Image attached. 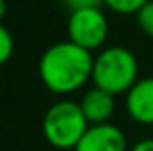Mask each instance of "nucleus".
Listing matches in <instances>:
<instances>
[{"label":"nucleus","instance_id":"nucleus-2","mask_svg":"<svg viewBox=\"0 0 153 151\" xmlns=\"http://www.w3.org/2000/svg\"><path fill=\"white\" fill-rule=\"evenodd\" d=\"M89 130L79 103L58 101L43 116V136L56 149H76Z\"/></svg>","mask_w":153,"mask_h":151},{"label":"nucleus","instance_id":"nucleus-4","mask_svg":"<svg viewBox=\"0 0 153 151\" xmlns=\"http://www.w3.org/2000/svg\"><path fill=\"white\" fill-rule=\"evenodd\" d=\"M108 35V21L101 8H83L70 14L68 19V41L93 53L103 47Z\"/></svg>","mask_w":153,"mask_h":151},{"label":"nucleus","instance_id":"nucleus-10","mask_svg":"<svg viewBox=\"0 0 153 151\" xmlns=\"http://www.w3.org/2000/svg\"><path fill=\"white\" fill-rule=\"evenodd\" d=\"M14 54V37L8 31V27H0V62L6 64L10 56Z\"/></svg>","mask_w":153,"mask_h":151},{"label":"nucleus","instance_id":"nucleus-5","mask_svg":"<svg viewBox=\"0 0 153 151\" xmlns=\"http://www.w3.org/2000/svg\"><path fill=\"white\" fill-rule=\"evenodd\" d=\"M74 151H130L124 132L114 124L89 126Z\"/></svg>","mask_w":153,"mask_h":151},{"label":"nucleus","instance_id":"nucleus-6","mask_svg":"<svg viewBox=\"0 0 153 151\" xmlns=\"http://www.w3.org/2000/svg\"><path fill=\"white\" fill-rule=\"evenodd\" d=\"M126 110L138 124L153 126V78H143L126 93Z\"/></svg>","mask_w":153,"mask_h":151},{"label":"nucleus","instance_id":"nucleus-7","mask_svg":"<svg viewBox=\"0 0 153 151\" xmlns=\"http://www.w3.org/2000/svg\"><path fill=\"white\" fill-rule=\"evenodd\" d=\"M79 107H82L89 126L108 124L111 116L114 114V95H111L105 89H99V87H93L82 97Z\"/></svg>","mask_w":153,"mask_h":151},{"label":"nucleus","instance_id":"nucleus-9","mask_svg":"<svg viewBox=\"0 0 153 151\" xmlns=\"http://www.w3.org/2000/svg\"><path fill=\"white\" fill-rule=\"evenodd\" d=\"M136 19H138L140 29H142L147 37L153 39V0H149V2L136 14Z\"/></svg>","mask_w":153,"mask_h":151},{"label":"nucleus","instance_id":"nucleus-1","mask_svg":"<svg viewBox=\"0 0 153 151\" xmlns=\"http://www.w3.org/2000/svg\"><path fill=\"white\" fill-rule=\"evenodd\" d=\"M93 64L95 58L89 50L72 41H62L43 53L39 60V78L51 93L68 95L93 78Z\"/></svg>","mask_w":153,"mask_h":151},{"label":"nucleus","instance_id":"nucleus-3","mask_svg":"<svg viewBox=\"0 0 153 151\" xmlns=\"http://www.w3.org/2000/svg\"><path fill=\"white\" fill-rule=\"evenodd\" d=\"M91 79L111 95L128 93L138 81V60L124 47H108L95 58Z\"/></svg>","mask_w":153,"mask_h":151},{"label":"nucleus","instance_id":"nucleus-8","mask_svg":"<svg viewBox=\"0 0 153 151\" xmlns=\"http://www.w3.org/2000/svg\"><path fill=\"white\" fill-rule=\"evenodd\" d=\"M147 2L149 0H105V4L118 14H138Z\"/></svg>","mask_w":153,"mask_h":151},{"label":"nucleus","instance_id":"nucleus-12","mask_svg":"<svg viewBox=\"0 0 153 151\" xmlns=\"http://www.w3.org/2000/svg\"><path fill=\"white\" fill-rule=\"evenodd\" d=\"M130 151H153V138H146V140L136 141L130 147Z\"/></svg>","mask_w":153,"mask_h":151},{"label":"nucleus","instance_id":"nucleus-11","mask_svg":"<svg viewBox=\"0 0 153 151\" xmlns=\"http://www.w3.org/2000/svg\"><path fill=\"white\" fill-rule=\"evenodd\" d=\"M66 4V8H70V12L83 10V8H101L105 0H62Z\"/></svg>","mask_w":153,"mask_h":151}]
</instances>
